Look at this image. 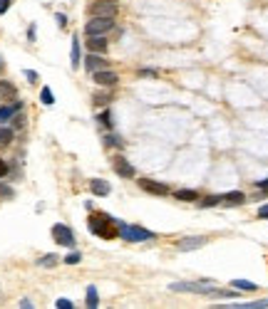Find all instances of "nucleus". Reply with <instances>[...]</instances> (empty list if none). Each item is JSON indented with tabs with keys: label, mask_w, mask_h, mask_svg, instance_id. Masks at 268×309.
<instances>
[{
	"label": "nucleus",
	"mask_w": 268,
	"mask_h": 309,
	"mask_svg": "<svg viewBox=\"0 0 268 309\" xmlns=\"http://www.w3.org/2000/svg\"><path fill=\"white\" fill-rule=\"evenodd\" d=\"M25 77H28L30 82H37V72H32V69H28V72H25Z\"/></svg>",
	"instance_id": "obj_32"
},
{
	"label": "nucleus",
	"mask_w": 268,
	"mask_h": 309,
	"mask_svg": "<svg viewBox=\"0 0 268 309\" xmlns=\"http://www.w3.org/2000/svg\"><path fill=\"white\" fill-rule=\"evenodd\" d=\"M58 23H60V25H62V28H65V25H67V18H65V15H62V13H58Z\"/></svg>",
	"instance_id": "obj_35"
},
{
	"label": "nucleus",
	"mask_w": 268,
	"mask_h": 309,
	"mask_svg": "<svg viewBox=\"0 0 268 309\" xmlns=\"http://www.w3.org/2000/svg\"><path fill=\"white\" fill-rule=\"evenodd\" d=\"M28 37H30V40H35V25H30V30H28Z\"/></svg>",
	"instance_id": "obj_38"
},
{
	"label": "nucleus",
	"mask_w": 268,
	"mask_h": 309,
	"mask_svg": "<svg viewBox=\"0 0 268 309\" xmlns=\"http://www.w3.org/2000/svg\"><path fill=\"white\" fill-rule=\"evenodd\" d=\"M40 102H42V104H47V107H52V104H55V97H52L50 87H42V92H40Z\"/></svg>",
	"instance_id": "obj_24"
},
{
	"label": "nucleus",
	"mask_w": 268,
	"mask_h": 309,
	"mask_svg": "<svg viewBox=\"0 0 268 309\" xmlns=\"http://www.w3.org/2000/svg\"><path fill=\"white\" fill-rule=\"evenodd\" d=\"M23 124H25V119H23V114L18 112V116H15V121H13V129H23Z\"/></svg>",
	"instance_id": "obj_30"
},
{
	"label": "nucleus",
	"mask_w": 268,
	"mask_h": 309,
	"mask_svg": "<svg viewBox=\"0 0 268 309\" xmlns=\"http://www.w3.org/2000/svg\"><path fill=\"white\" fill-rule=\"evenodd\" d=\"M55 307H58V309H72V302L62 297V299H58V302H55Z\"/></svg>",
	"instance_id": "obj_29"
},
{
	"label": "nucleus",
	"mask_w": 268,
	"mask_h": 309,
	"mask_svg": "<svg viewBox=\"0 0 268 309\" xmlns=\"http://www.w3.org/2000/svg\"><path fill=\"white\" fill-rule=\"evenodd\" d=\"M20 307H23V309H32V307H35V304H32L30 299H23V302H20Z\"/></svg>",
	"instance_id": "obj_33"
},
{
	"label": "nucleus",
	"mask_w": 268,
	"mask_h": 309,
	"mask_svg": "<svg viewBox=\"0 0 268 309\" xmlns=\"http://www.w3.org/2000/svg\"><path fill=\"white\" fill-rule=\"evenodd\" d=\"M87 10L92 18H115V15H117V5H115V3H107V0H94V3H89Z\"/></svg>",
	"instance_id": "obj_6"
},
{
	"label": "nucleus",
	"mask_w": 268,
	"mask_h": 309,
	"mask_svg": "<svg viewBox=\"0 0 268 309\" xmlns=\"http://www.w3.org/2000/svg\"><path fill=\"white\" fill-rule=\"evenodd\" d=\"M80 260H82V255L80 253H70L67 257H65V265H77Z\"/></svg>",
	"instance_id": "obj_28"
},
{
	"label": "nucleus",
	"mask_w": 268,
	"mask_h": 309,
	"mask_svg": "<svg viewBox=\"0 0 268 309\" xmlns=\"http://www.w3.org/2000/svg\"><path fill=\"white\" fill-rule=\"evenodd\" d=\"M8 173V166H5V161H0V176H5Z\"/></svg>",
	"instance_id": "obj_37"
},
{
	"label": "nucleus",
	"mask_w": 268,
	"mask_h": 309,
	"mask_svg": "<svg viewBox=\"0 0 268 309\" xmlns=\"http://www.w3.org/2000/svg\"><path fill=\"white\" fill-rule=\"evenodd\" d=\"M224 203H229V205H241V203H246V196H243L241 191H231V193H224Z\"/></svg>",
	"instance_id": "obj_15"
},
{
	"label": "nucleus",
	"mask_w": 268,
	"mask_h": 309,
	"mask_svg": "<svg viewBox=\"0 0 268 309\" xmlns=\"http://www.w3.org/2000/svg\"><path fill=\"white\" fill-rule=\"evenodd\" d=\"M172 292H194V294H206V297H231L234 292H226V289H216L211 287L208 282H172L169 284Z\"/></svg>",
	"instance_id": "obj_1"
},
{
	"label": "nucleus",
	"mask_w": 268,
	"mask_h": 309,
	"mask_svg": "<svg viewBox=\"0 0 268 309\" xmlns=\"http://www.w3.org/2000/svg\"><path fill=\"white\" fill-rule=\"evenodd\" d=\"M139 74H142V77H154V74H156V72H154V69H142V72H139Z\"/></svg>",
	"instance_id": "obj_34"
},
{
	"label": "nucleus",
	"mask_w": 268,
	"mask_h": 309,
	"mask_svg": "<svg viewBox=\"0 0 268 309\" xmlns=\"http://www.w3.org/2000/svg\"><path fill=\"white\" fill-rule=\"evenodd\" d=\"M174 196L179 198V200H184V203H194V200H196V191H186V188H184V191H177V193H174Z\"/></svg>",
	"instance_id": "obj_23"
},
{
	"label": "nucleus",
	"mask_w": 268,
	"mask_h": 309,
	"mask_svg": "<svg viewBox=\"0 0 268 309\" xmlns=\"http://www.w3.org/2000/svg\"><path fill=\"white\" fill-rule=\"evenodd\" d=\"M139 188H142L144 193H151V196H159V198L172 193L169 186H164V183H159V181H151V178H139Z\"/></svg>",
	"instance_id": "obj_7"
},
{
	"label": "nucleus",
	"mask_w": 268,
	"mask_h": 309,
	"mask_svg": "<svg viewBox=\"0 0 268 309\" xmlns=\"http://www.w3.org/2000/svg\"><path fill=\"white\" fill-rule=\"evenodd\" d=\"M52 238L62 248H75V233H72L70 225H62V223L52 225Z\"/></svg>",
	"instance_id": "obj_5"
},
{
	"label": "nucleus",
	"mask_w": 268,
	"mask_h": 309,
	"mask_svg": "<svg viewBox=\"0 0 268 309\" xmlns=\"http://www.w3.org/2000/svg\"><path fill=\"white\" fill-rule=\"evenodd\" d=\"M107 3H119V0H107Z\"/></svg>",
	"instance_id": "obj_39"
},
{
	"label": "nucleus",
	"mask_w": 268,
	"mask_h": 309,
	"mask_svg": "<svg viewBox=\"0 0 268 309\" xmlns=\"http://www.w3.org/2000/svg\"><path fill=\"white\" fill-rule=\"evenodd\" d=\"M15 94H18V89L10 85V82H5V80L0 82V97H5V99H13Z\"/></svg>",
	"instance_id": "obj_20"
},
{
	"label": "nucleus",
	"mask_w": 268,
	"mask_h": 309,
	"mask_svg": "<svg viewBox=\"0 0 268 309\" xmlns=\"http://www.w3.org/2000/svg\"><path fill=\"white\" fill-rule=\"evenodd\" d=\"M104 143L112 146V148H124V141L119 139V136H115V134H107V136H104Z\"/></svg>",
	"instance_id": "obj_25"
},
{
	"label": "nucleus",
	"mask_w": 268,
	"mask_h": 309,
	"mask_svg": "<svg viewBox=\"0 0 268 309\" xmlns=\"http://www.w3.org/2000/svg\"><path fill=\"white\" fill-rule=\"evenodd\" d=\"M89 191H92L94 196H99V198H107L110 193H112L110 183H107V181H102V178H92V181H89Z\"/></svg>",
	"instance_id": "obj_12"
},
{
	"label": "nucleus",
	"mask_w": 268,
	"mask_h": 309,
	"mask_svg": "<svg viewBox=\"0 0 268 309\" xmlns=\"http://www.w3.org/2000/svg\"><path fill=\"white\" fill-rule=\"evenodd\" d=\"M204 245H206V238L194 235V238H184V240H179L177 250L179 253H189V250H199V248H204Z\"/></svg>",
	"instance_id": "obj_9"
},
{
	"label": "nucleus",
	"mask_w": 268,
	"mask_h": 309,
	"mask_svg": "<svg viewBox=\"0 0 268 309\" xmlns=\"http://www.w3.org/2000/svg\"><path fill=\"white\" fill-rule=\"evenodd\" d=\"M115 28V18H89L85 25V35H107Z\"/></svg>",
	"instance_id": "obj_4"
},
{
	"label": "nucleus",
	"mask_w": 268,
	"mask_h": 309,
	"mask_svg": "<svg viewBox=\"0 0 268 309\" xmlns=\"http://www.w3.org/2000/svg\"><path fill=\"white\" fill-rule=\"evenodd\" d=\"M115 171H117L122 178H132V176H134V166H132L124 156H117V159H115Z\"/></svg>",
	"instance_id": "obj_13"
},
{
	"label": "nucleus",
	"mask_w": 268,
	"mask_h": 309,
	"mask_svg": "<svg viewBox=\"0 0 268 309\" xmlns=\"http://www.w3.org/2000/svg\"><path fill=\"white\" fill-rule=\"evenodd\" d=\"M92 80L99 87H115L119 82L117 72H112V69H97V72H92Z\"/></svg>",
	"instance_id": "obj_8"
},
{
	"label": "nucleus",
	"mask_w": 268,
	"mask_h": 309,
	"mask_svg": "<svg viewBox=\"0 0 268 309\" xmlns=\"http://www.w3.org/2000/svg\"><path fill=\"white\" fill-rule=\"evenodd\" d=\"M0 67H3V59H0Z\"/></svg>",
	"instance_id": "obj_40"
},
{
	"label": "nucleus",
	"mask_w": 268,
	"mask_h": 309,
	"mask_svg": "<svg viewBox=\"0 0 268 309\" xmlns=\"http://www.w3.org/2000/svg\"><path fill=\"white\" fill-rule=\"evenodd\" d=\"M87 307L89 309L99 307V294H97V287H94V284H89L87 287Z\"/></svg>",
	"instance_id": "obj_16"
},
{
	"label": "nucleus",
	"mask_w": 268,
	"mask_h": 309,
	"mask_svg": "<svg viewBox=\"0 0 268 309\" xmlns=\"http://www.w3.org/2000/svg\"><path fill=\"white\" fill-rule=\"evenodd\" d=\"M20 109H23V104H20V102H15V104H8V107H3V109H0V124L10 121V119H13L15 114L20 112Z\"/></svg>",
	"instance_id": "obj_14"
},
{
	"label": "nucleus",
	"mask_w": 268,
	"mask_h": 309,
	"mask_svg": "<svg viewBox=\"0 0 268 309\" xmlns=\"http://www.w3.org/2000/svg\"><path fill=\"white\" fill-rule=\"evenodd\" d=\"M58 262H60L58 255H42V257H37L35 265H37V267H55Z\"/></svg>",
	"instance_id": "obj_17"
},
{
	"label": "nucleus",
	"mask_w": 268,
	"mask_h": 309,
	"mask_svg": "<svg viewBox=\"0 0 268 309\" xmlns=\"http://www.w3.org/2000/svg\"><path fill=\"white\" fill-rule=\"evenodd\" d=\"M119 235L127 243H144V240H154L156 238L154 233H149L147 227H142V225H127V223H119Z\"/></svg>",
	"instance_id": "obj_3"
},
{
	"label": "nucleus",
	"mask_w": 268,
	"mask_h": 309,
	"mask_svg": "<svg viewBox=\"0 0 268 309\" xmlns=\"http://www.w3.org/2000/svg\"><path fill=\"white\" fill-rule=\"evenodd\" d=\"M231 287L238 289V292H253V289H256V284L248 280H231Z\"/></svg>",
	"instance_id": "obj_19"
},
{
	"label": "nucleus",
	"mask_w": 268,
	"mask_h": 309,
	"mask_svg": "<svg viewBox=\"0 0 268 309\" xmlns=\"http://www.w3.org/2000/svg\"><path fill=\"white\" fill-rule=\"evenodd\" d=\"M13 143V129L10 126H0V148Z\"/></svg>",
	"instance_id": "obj_21"
},
{
	"label": "nucleus",
	"mask_w": 268,
	"mask_h": 309,
	"mask_svg": "<svg viewBox=\"0 0 268 309\" xmlns=\"http://www.w3.org/2000/svg\"><path fill=\"white\" fill-rule=\"evenodd\" d=\"M110 102H112V94H97V97H94V104H97V107H104V104H110Z\"/></svg>",
	"instance_id": "obj_27"
},
{
	"label": "nucleus",
	"mask_w": 268,
	"mask_h": 309,
	"mask_svg": "<svg viewBox=\"0 0 268 309\" xmlns=\"http://www.w3.org/2000/svg\"><path fill=\"white\" fill-rule=\"evenodd\" d=\"M70 59H72V67H80V40L72 37V52H70Z\"/></svg>",
	"instance_id": "obj_22"
},
{
	"label": "nucleus",
	"mask_w": 268,
	"mask_h": 309,
	"mask_svg": "<svg viewBox=\"0 0 268 309\" xmlns=\"http://www.w3.org/2000/svg\"><path fill=\"white\" fill-rule=\"evenodd\" d=\"M258 218H268V205H263V208L258 210Z\"/></svg>",
	"instance_id": "obj_36"
},
{
	"label": "nucleus",
	"mask_w": 268,
	"mask_h": 309,
	"mask_svg": "<svg viewBox=\"0 0 268 309\" xmlns=\"http://www.w3.org/2000/svg\"><path fill=\"white\" fill-rule=\"evenodd\" d=\"M85 67H87V72L92 74V72H97V69H104V67H110L107 64V59L102 55H94V52H89L87 59H85Z\"/></svg>",
	"instance_id": "obj_11"
},
{
	"label": "nucleus",
	"mask_w": 268,
	"mask_h": 309,
	"mask_svg": "<svg viewBox=\"0 0 268 309\" xmlns=\"http://www.w3.org/2000/svg\"><path fill=\"white\" fill-rule=\"evenodd\" d=\"M8 8H10V0H0V15H5Z\"/></svg>",
	"instance_id": "obj_31"
},
{
	"label": "nucleus",
	"mask_w": 268,
	"mask_h": 309,
	"mask_svg": "<svg viewBox=\"0 0 268 309\" xmlns=\"http://www.w3.org/2000/svg\"><path fill=\"white\" fill-rule=\"evenodd\" d=\"M219 203H224V196H208L201 200V208H213V205H219Z\"/></svg>",
	"instance_id": "obj_26"
},
{
	"label": "nucleus",
	"mask_w": 268,
	"mask_h": 309,
	"mask_svg": "<svg viewBox=\"0 0 268 309\" xmlns=\"http://www.w3.org/2000/svg\"><path fill=\"white\" fill-rule=\"evenodd\" d=\"M112 225H119V223L112 220L110 215H92V218H89V233H94V235H99V238H104V240H112V238L119 235V230L112 227Z\"/></svg>",
	"instance_id": "obj_2"
},
{
	"label": "nucleus",
	"mask_w": 268,
	"mask_h": 309,
	"mask_svg": "<svg viewBox=\"0 0 268 309\" xmlns=\"http://www.w3.org/2000/svg\"><path fill=\"white\" fill-rule=\"evenodd\" d=\"M97 121H99L104 129H110V131L115 129V119H112V112H110V109H104V112L99 114V116H97Z\"/></svg>",
	"instance_id": "obj_18"
},
{
	"label": "nucleus",
	"mask_w": 268,
	"mask_h": 309,
	"mask_svg": "<svg viewBox=\"0 0 268 309\" xmlns=\"http://www.w3.org/2000/svg\"><path fill=\"white\" fill-rule=\"evenodd\" d=\"M107 40H104V35H89L87 37V50L89 52H94V55H104L107 52Z\"/></svg>",
	"instance_id": "obj_10"
}]
</instances>
